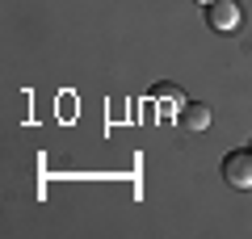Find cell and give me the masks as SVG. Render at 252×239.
<instances>
[{
    "label": "cell",
    "mask_w": 252,
    "mask_h": 239,
    "mask_svg": "<svg viewBox=\"0 0 252 239\" xmlns=\"http://www.w3.org/2000/svg\"><path fill=\"white\" fill-rule=\"evenodd\" d=\"M240 17H244V13H240V4H235V0H210V4H206L210 30H223V34H227V30L240 26Z\"/></svg>",
    "instance_id": "2"
},
{
    "label": "cell",
    "mask_w": 252,
    "mask_h": 239,
    "mask_svg": "<svg viewBox=\"0 0 252 239\" xmlns=\"http://www.w3.org/2000/svg\"><path fill=\"white\" fill-rule=\"evenodd\" d=\"M223 180L231 189H252V151H231V155L223 159Z\"/></svg>",
    "instance_id": "1"
},
{
    "label": "cell",
    "mask_w": 252,
    "mask_h": 239,
    "mask_svg": "<svg viewBox=\"0 0 252 239\" xmlns=\"http://www.w3.org/2000/svg\"><path fill=\"white\" fill-rule=\"evenodd\" d=\"M210 105H198V101H193V105H185V114H181V122H185V130H206L210 126Z\"/></svg>",
    "instance_id": "3"
},
{
    "label": "cell",
    "mask_w": 252,
    "mask_h": 239,
    "mask_svg": "<svg viewBox=\"0 0 252 239\" xmlns=\"http://www.w3.org/2000/svg\"><path fill=\"white\" fill-rule=\"evenodd\" d=\"M198 4H210V0H198Z\"/></svg>",
    "instance_id": "4"
}]
</instances>
